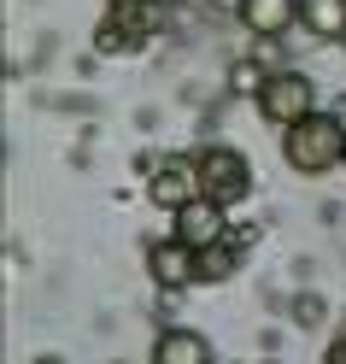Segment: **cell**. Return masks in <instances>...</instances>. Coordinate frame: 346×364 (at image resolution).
I'll return each mask as SVG.
<instances>
[{
    "label": "cell",
    "instance_id": "obj_1",
    "mask_svg": "<svg viewBox=\"0 0 346 364\" xmlns=\"http://www.w3.org/2000/svg\"><path fill=\"white\" fill-rule=\"evenodd\" d=\"M288 165L293 171H329V165H346V129L335 118H323V112H311V118H299L288 129Z\"/></svg>",
    "mask_w": 346,
    "mask_h": 364
},
{
    "label": "cell",
    "instance_id": "obj_2",
    "mask_svg": "<svg viewBox=\"0 0 346 364\" xmlns=\"http://www.w3.org/2000/svg\"><path fill=\"white\" fill-rule=\"evenodd\" d=\"M259 106H264V118H276V124H299V118H311L317 112V88L299 77V71H276L264 88H259Z\"/></svg>",
    "mask_w": 346,
    "mask_h": 364
},
{
    "label": "cell",
    "instance_id": "obj_3",
    "mask_svg": "<svg viewBox=\"0 0 346 364\" xmlns=\"http://www.w3.org/2000/svg\"><path fill=\"white\" fill-rule=\"evenodd\" d=\"M200 182H205V200H217V206H241L247 200V159L229 153V147H212L200 159Z\"/></svg>",
    "mask_w": 346,
    "mask_h": 364
},
{
    "label": "cell",
    "instance_id": "obj_4",
    "mask_svg": "<svg viewBox=\"0 0 346 364\" xmlns=\"http://www.w3.org/2000/svg\"><path fill=\"white\" fill-rule=\"evenodd\" d=\"M165 212H182V206H194V200L205 194V182H200V165H188V159H165V165H153V188H147Z\"/></svg>",
    "mask_w": 346,
    "mask_h": 364
},
{
    "label": "cell",
    "instance_id": "obj_5",
    "mask_svg": "<svg viewBox=\"0 0 346 364\" xmlns=\"http://www.w3.org/2000/svg\"><path fill=\"white\" fill-rule=\"evenodd\" d=\"M229 235V223H223V206H217V200H194V206H182L176 212V241H188L194 247V253H205V247H217Z\"/></svg>",
    "mask_w": 346,
    "mask_h": 364
},
{
    "label": "cell",
    "instance_id": "obj_6",
    "mask_svg": "<svg viewBox=\"0 0 346 364\" xmlns=\"http://www.w3.org/2000/svg\"><path fill=\"white\" fill-rule=\"evenodd\" d=\"M147 264H153V282L158 288H188V282H200V253L188 241H158L153 253H147Z\"/></svg>",
    "mask_w": 346,
    "mask_h": 364
},
{
    "label": "cell",
    "instance_id": "obj_7",
    "mask_svg": "<svg viewBox=\"0 0 346 364\" xmlns=\"http://www.w3.org/2000/svg\"><path fill=\"white\" fill-rule=\"evenodd\" d=\"M153 364H212V347L194 329H165L153 341Z\"/></svg>",
    "mask_w": 346,
    "mask_h": 364
},
{
    "label": "cell",
    "instance_id": "obj_8",
    "mask_svg": "<svg viewBox=\"0 0 346 364\" xmlns=\"http://www.w3.org/2000/svg\"><path fill=\"white\" fill-rule=\"evenodd\" d=\"M293 12H299V0H241V24L252 36H282L293 24Z\"/></svg>",
    "mask_w": 346,
    "mask_h": 364
},
{
    "label": "cell",
    "instance_id": "obj_9",
    "mask_svg": "<svg viewBox=\"0 0 346 364\" xmlns=\"http://www.w3.org/2000/svg\"><path fill=\"white\" fill-rule=\"evenodd\" d=\"M299 18L311 36H346V0H299Z\"/></svg>",
    "mask_w": 346,
    "mask_h": 364
},
{
    "label": "cell",
    "instance_id": "obj_10",
    "mask_svg": "<svg viewBox=\"0 0 346 364\" xmlns=\"http://www.w3.org/2000/svg\"><path fill=\"white\" fill-rule=\"evenodd\" d=\"M264 82H270V77H264V71H259V65H252V59H241L235 71H229V88H235V95H259Z\"/></svg>",
    "mask_w": 346,
    "mask_h": 364
},
{
    "label": "cell",
    "instance_id": "obj_11",
    "mask_svg": "<svg viewBox=\"0 0 346 364\" xmlns=\"http://www.w3.org/2000/svg\"><path fill=\"white\" fill-rule=\"evenodd\" d=\"M129 48V30H118V24H100V53H124Z\"/></svg>",
    "mask_w": 346,
    "mask_h": 364
},
{
    "label": "cell",
    "instance_id": "obj_12",
    "mask_svg": "<svg viewBox=\"0 0 346 364\" xmlns=\"http://www.w3.org/2000/svg\"><path fill=\"white\" fill-rule=\"evenodd\" d=\"M36 364H65V358H36Z\"/></svg>",
    "mask_w": 346,
    "mask_h": 364
}]
</instances>
